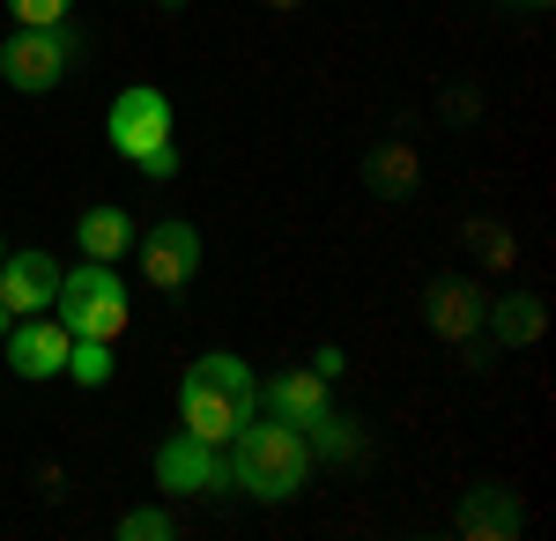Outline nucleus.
I'll list each match as a JSON object with an SVG mask.
<instances>
[{
	"instance_id": "f257e3e1",
	"label": "nucleus",
	"mask_w": 556,
	"mask_h": 541,
	"mask_svg": "<svg viewBox=\"0 0 556 541\" xmlns=\"http://www.w3.org/2000/svg\"><path fill=\"white\" fill-rule=\"evenodd\" d=\"M253 416H260V372L245 356L208 349V356L186 364V378H178V430H193L208 445H230Z\"/></svg>"
},
{
	"instance_id": "f03ea898",
	"label": "nucleus",
	"mask_w": 556,
	"mask_h": 541,
	"mask_svg": "<svg viewBox=\"0 0 556 541\" xmlns=\"http://www.w3.org/2000/svg\"><path fill=\"white\" fill-rule=\"evenodd\" d=\"M223 453H230V490H245L253 504H290L304 490V475H312L304 430H290L275 416H253Z\"/></svg>"
},
{
	"instance_id": "7ed1b4c3",
	"label": "nucleus",
	"mask_w": 556,
	"mask_h": 541,
	"mask_svg": "<svg viewBox=\"0 0 556 541\" xmlns=\"http://www.w3.org/2000/svg\"><path fill=\"white\" fill-rule=\"evenodd\" d=\"M134 297L119 282L112 260H83V267H60V290H52V319L75 334V341H119L127 334Z\"/></svg>"
},
{
	"instance_id": "20e7f679",
	"label": "nucleus",
	"mask_w": 556,
	"mask_h": 541,
	"mask_svg": "<svg viewBox=\"0 0 556 541\" xmlns=\"http://www.w3.org/2000/svg\"><path fill=\"white\" fill-rule=\"evenodd\" d=\"M75 52H83V38L67 30V23H52V30H8L0 38V83L23 89V97H45V89H60V75L75 67Z\"/></svg>"
},
{
	"instance_id": "39448f33",
	"label": "nucleus",
	"mask_w": 556,
	"mask_h": 541,
	"mask_svg": "<svg viewBox=\"0 0 556 541\" xmlns=\"http://www.w3.org/2000/svg\"><path fill=\"white\" fill-rule=\"evenodd\" d=\"M104 141L127 156V164H141V156H156V149H172V97L149 83L119 89L112 104H104Z\"/></svg>"
},
{
	"instance_id": "423d86ee",
	"label": "nucleus",
	"mask_w": 556,
	"mask_h": 541,
	"mask_svg": "<svg viewBox=\"0 0 556 541\" xmlns=\"http://www.w3.org/2000/svg\"><path fill=\"white\" fill-rule=\"evenodd\" d=\"M156 490L172 504L215 498V490H230V453L208 445V438H193V430H178V438L156 445Z\"/></svg>"
},
{
	"instance_id": "0eeeda50",
	"label": "nucleus",
	"mask_w": 556,
	"mask_h": 541,
	"mask_svg": "<svg viewBox=\"0 0 556 541\" xmlns=\"http://www.w3.org/2000/svg\"><path fill=\"white\" fill-rule=\"evenodd\" d=\"M134 260H141V282H149V290L178 297L201 275V230H193L186 215H164V223L134 230Z\"/></svg>"
},
{
	"instance_id": "6e6552de",
	"label": "nucleus",
	"mask_w": 556,
	"mask_h": 541,
	"mask_svg": "<svg viewBox=\"0 0 556 541\" xmlns=\"http://www.w3.org/2000/svg\"><path fill=\"white\" fill-rule=\"evenodd\" d=\"M0 349H8V372L23 378V386H45V378H67L75 334L60 327L52 312H30V319H15V327L0 334Z\"/></svg>"
},
{
	"instance_id": "1a4fd4ad",
	"label": "nucleus",
	"mask_w": 556,
	"mask_h": 541,
	"mask_svg": "<svg viewBox=\"0 0 556 541\" xmlns=\"http://www.w3.org/2000/svg\"><path fill=\"white\" fill-rule=\"evenodd\" d=\"M334 408V386L312 372H275V378H260V416H275V423H290V430H312V423Z\"/></svg>"
},
{
	"instance_id": "9d476101",
	"label": "nucleus",
	"mask_w": 556,
	"mask_h": 541,
	"mask_svg": "<svg viewBox=\"0 0 556 541\" xmlns=\"http://www.w3.org/2000/svg\"><path fill=\"white\" fill-rule=\"evenodd\" d=\"M453 527L468 541H519L527 504H519V490H505V482H475V490H460V504H453Z\"/></svg>"
},
{
	"instance_id": "9b49d317",
	"label": "nucleus",
	"mask_w": 556,
	"mask_h": 541,
	"mask_svg": "<svg viewBox=\"0 0 556 541\" xmlns=\"http://www.w3.org/2000/svg\"><path fill=\"white\" fill-rule=\"evenodd\" d=\"M52 290H60V260L52 252H8L0 260V304L8 319H30V312H52Z\"/></svg>"
},
{
	"instance_id": "f8f14e48",
	"label": "nucleus",
	"mask_w": 556,
	"mask_h": 541,
	"mask_svg": "<svg viewBox=\"0 0 556 541\" xmlns=\"http://www.w3.org/2000/svg\"><path fill=\"white\" fill-rule=\"evenodd\" d=\"M482 304H490V297L475 290L468 275H438L424 290V327L438 334V341H475V334H482Z\"/></svg>"
},
{
	"instance_id": "ddd939ff",
	"label": "nucleus",
	"mask_w": 556,
	"mask_h": 541,
	"mask_svg": "<svg viewBox=\"0 0 556 541\" xmlns=\"http://www.w3.org/2000/svg\"><path fill=\"white\" fill-rule=\"evenodd\" d=\"M482 334L497 341V349H534L542 334H549V304L534 290H505L482 304Z\"/></svg>"
},
{
	"instance_id": "4468645a",
	"label": "nucleus",
	"mask_w": 556,
	"mask_h": 541,
	"mask_svg": "<svg viewBox=\"0 0 556 541\" xmlns=\"http://www.w3.org/2000/svg\"><path fill=\"white\" fill-rule=\"evenodd\" d=\"M364 193L371 201H408L416 186H424V156L408 149V141H379V149H364Z\"/></svg>"
},
{
	"instance_id": "2eb2a0df",
	"label": "nucleus",
	"mask_w": 556,
	"mask_h": 541,
	"mask_svg": "<svg viewBox=\"0 0 556 541\" xmlns=\"http://www.w3.org/2000/svg\"><path fill=\"white\" fill-rule=\"evenodd\" d=\"M75 246H83V260H127L134 252V215L127 209H112V201H97V209L75 215Z\"/></svg>"
},
{
	"instance_id": "dca6fc26",
	"label": "nucleus",
	"mask_w": 556,
	"mask_h": 541,
	"mask_svg": "<svg viewBox=\"0 0 556 541\" xmlns=\"http://www.w3.org/2000/svg\"><path fill=\"white\" fill-rule=\"evenodd\" d=\"M304 445H312V467H319V460H342V467H349V460H364V430L327 408V416L304 430Z\"/></svg>"
},
{
	"instance_id": "f3484780",
	"label": "nucleus",
	"mask_w": 556,
	"mask_h": 541,
	"mask_svg": "<svg viewBox=\"0 0 556 541\" xmlns=\"http://www.w3.org/2000/svg\"><path fill=\"white\" fill-rule=\"evenodd\" d=\"M67 378L75 386H112V341H75L67 349Z\"/></svg>"
},
{
	"instance_id": "a211bd4d",
	"label": "nucleus",
	"mask_w": 556,
	"mask_h": 541,
	"mask_svg": "<svg viewBox=\"0 0 556 541\" xmlns=\"http://www.w3.org/2000/svg\"><path fill=\"white\" fill-rule=\"evenodd\" d=\"M119 541H172V512H164V504L127 512V519H119Z\"/></svg>"
},
{
	"instance_id": "6ab92c4d",
	"label": "nucleus",
	"mask_w": 556,
	"mask_h": 541,
	"mask_svg": "<svg viewBox=\"0 0 556 541\" xmlns=\"http://www.w3.org/2000/svg\"><path fill=\"white\" fill-rule=\"evenodd\" d=\"M8 15H15L23 30H52V23L75 15V0H8Z\"/></svg>"
},
{
	"instance_id": "aec40b11",
	"label": "nucleus",
	"mask_w": 556,
	"mask_h": 541,
	"mask_svg": "<svg viewBox=\"0 0 556 541\" xmlns=\"http://www.w3.org/2000/svg\"><path fill=\"white\" fill-rule=\"evenodd\" d=\"M312 372H319V378H327V386H334V378L349 372V356H342V349H334V341H319V349H312Z\"/></svg>"
},
{
	"instance_id": "412c9836",
	"label": "nucleus",
	"mask_w": 556,
	"mask_h": 541,
	"mask_svg": "<svg viewBox=\"0 0 556 541\" xmlns=\"http://www.w3.org/2000/svg\"><path fill=\"white\" fill-rule=\"evenodd\" d=\"M141 178H156V186H164V178H178V149H156V156H141Z\"/></svg>"
},
{
	"instance_id": "4be33fe9",
	"label": "nucleus",
	"mask_w": 556,
	"mask_h": 541,
	"mask_svg": "<svg viewBox=\"0 0 556 541\" xmlns=\"http://www.w3.org/2000/svg\"><path fill=\"white\" fill-rule=\"evenodd\" d=\"M475 246L490 252V260H513V238H505L497 223H475Z\"/></svg>"
},
{
	"instance_id": "5701e85b",
	"label": "nucleus",
	"mask_w": 556,
	"mask_h": 541,
	"mask_svg": "<svg viewBox=\"0 0 556 541\" xmlns=\"http://www.w3.org/2000/svg\"><path fill=\"white\" fill-rule=\"evenodd\" d=\"M497 8H549V0H497Z\"/></svg>"
},
{
	"instance_id": "b1692460",
	"label": "nucleus",
	"mask_w": 556,
	"mask_h": 541,
	"mask_svg": "<svg viewBox=\"0 0 556 541\" xmlns=\"http://www.w3.org/2000/svg\"><path fill=\"white\" fill-rule=\"evenodd\" d=\"M260 8H304V0H260Z\"/></svg>"
},
{
	"instance_id": "393cba45",
	"label": "nucleus",
	"mask_w": 556,
	"mask_h": 541,
	"mask_svg": "<svg viewBox=\"0 0 556 541\" xmlns=\"http://www.w3.org/2000/svg\"><path fill=\"white\" fill-rule=\"evenodd\" d=\"M8 327H15V319H8V304H0V334H8Z\"/></svg>"
},
{
	"instance_id": "a878e982",
	"label": "nucleus",
	"mask_w": 556,
	"mask_h": 541,
	"mask_svg": "<svg viewBox=\"0 0 556 541\" xmlns=\"http://www.w3.org/2000/svg\"><path fill=\"white\" fill-rule=\"evenodd\" d=\"M164 8H186V0H164Z\"/></svg>"
},
{
	"instance_id": "bb28decb",
	"label": "nucleus",
	"mask_w": 556,
	"mask_h": 541,
	"mask_svg": "<svg viewBox=\"0 0 556 541\" xmlns=\"http://www.w3.org/2000/svg\"><path fill=\"white\" fill-rule=\"evenodd\" d=\"M0 260H8V238H0Z\"/></svg>"
}]
</instances>
